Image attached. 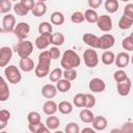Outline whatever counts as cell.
<instances>
[{
    "label": "cell",
    "mask_w": 133,
    "mask_h": 133,
    "mask_svg": "<svg viewBox=\"0 0 133 133\" xmlns=\"http://www.w3.org/2000/svg\"><path fill=\"white\" fill-rule=\"evenodd\" d=\"M20 2L23 3L29 10H32V8L34 7V5L36 3V2H34V0H20Z\"/></svg>",
    "instance_id": "50"
},
{
    "label": "cell",
    "mask_w": 133,
    "mask_h": 133,
    "mask_svg": "<svg viewBox=\"0 0 133 133\" xmlns=\"http://www.w3.org/2000/svg\"><path fill=\"white\" fill-rule=\"evenodd\" d=\"M4 76L6 80L11 84H18L22 80V75H21L20 70L14 64H8L5 66Z\"/></svg>",
    "instance_id": "3"
},
{
    "label": "cell",
    "mask_w": 133,
    "mask_h": 133,
    "mask_svg": "<svg viewBox=\"0 0 133 133\" xmlns=\"http://www.w3.org/2000/svg\"><path fill=\"white\" fill-rule=\"evenodd\" d=\"M95 129L94 128H83V130H82V132L84 133V132H90V133H95Z\"/></svg>",
    "instance_id": "51"
},
{
    "label": "cell",
    "mask_w": 133,
    "mask_h": 133,
    "mask_svg": "<svg viewBox=\"0 0 133 133\" xmlns=\"http://www.w3.org/2000/svg\"><path fill=\"white\" fill-rule=\"evenodd\" d=\"M122 132H128V133H133V123H125L122 127Z\"/></svg>",
    "instance_id": "48"
},
{
    "label": "cell",
    "mask_w": 133,
    "mask_h": 133,
    "mask_svg": "<svg viewBox=\"0 0 133 133\" xmlns=\"http://www.w3.org/2000/svg\"><path fill=\"white\" fill-rule=\"evenodd\" d=\"M81 63V58L80 56L74 51V50H65L62 54L61 60H60V65L64 69H76L77 66H79Z\"/></svg>",
    "instance_id": "2"
},
{
    "label": "cell",
    "mask_w": 133,
    "mask_h": 133,
    "mask_svg": "<svg viewBox=\"0 0 133 133\" xmlns=\"http://www.w3.org/2000/svg\"><path fill=\"white\" fill-rule=\"evenodd\" d=\"M97 26L100 30L104 32H108L112 29V20L109 16L107 15H102L99 17L97 21Z\"/></svg>",
    "instance_id": "9"
},
{
    "label": "cell",
    "mask_w": 133,
    "mask_h": 133,
    "mask_svg": "<svg viewBox=\"0 0 133 133\" xmlns=\"http://www.w3.org/2000/svg\"><path fill=\"white\" fill-rule=\"evenodd\" d=\"M83 60H84L85 65L90 69L97 66L99 63V56H98L97 51L94 50V48L86 49L83 53Z\"/></svg>",
    "instance_id": "5"
},
{
    "label": "cell",
    "mask_w": 133,
    "mask_h": 133,
    "mask_svg": "<svg viewBox=\"0 0 133 133\" xmlns=\"http://www.w3.org/2000/svg\"><path fill=\"white\" fill-rule=\"evenodd\" d=\"M11 0H0V11L2 14H7L11 9Z\"/></svg>",
    "instance_id": "41"
},
{
    "label": "cell",
    "mask_w": 133,
    "mask_h": 133,
    "mask_svg": "<svg viewBox=\"0 0 133 133\" xmlns=\"http://www.w3.org/2000/svg\"><path fill=\"white\" fill-rule=\"evenodd\" d=\"M19 66H20V70H22L25 73H29V72H31V71H33L35 69L34 61L30 57H23V58H21L20 62H19Z\"/></svg>",
    "instance_id": "14"
},
{
    "label": "cell",
    "mask_w": 133,
    "mask_h": 133,
    "mask_svg": "<svg viewBox=\"0 0 133 133\" xmlns=\"http://www.w3.org/2000/svg\"><path fill=\"white\" fill-rule=\"evenodd\" d=\"M123 15L126 16V17H129V18L133 19V3H128L125 6Z\"/></svg>",
    "instance_id": "46"
},
{
    "label": "cell",
    "mask_w": 133,
    "mask_h": 133,
    "mask_svg": "<svg viewBox=\"0 0 133 133\" xmlns=\"http://www.w3.org/2000/svg\"><path fill=\"white\" fill-rule=\"evenodd\" d=\"M71 21H72V23H74V24H80V23L84 22V21H85L84 14L81 12V11H74V12L71 15Z\"/></svg>",
    "instance_id": "39"
},
{
    "label": "cell",
    "mask_w": 133,
    "mask_h": 133,
    "mask_svg": "<svg viewBox=\"0 0 133 133\" xmlns=\"http://www.w3.org/2000/svg\"><path fill=\"white\" fill-rule=\"evenodd\" d=\"M52 57L49 50L43 51L38 55V62L34 69V74L37 78H45L50 74V64Z\"/></svg>",
    "instance_id": "1"
},
{
    "label": "cell",
    "mask_w": 133,
    "mask_h": 133,
    "mask_svg": "<svg viewBox=\"0 0 133 133\" xmlns=\"http://www.w3.org/2000/svg\"><path fill=\"white\" fill-rule=\"evenodd\" d=\"M50 43L53 46H61L64 43V35L61 32H55L51 34V38H50Z\"/></svg>",
    "instance_id": "28"
},
{
    "label": "cell",
    "mask_w": 133,
    "mask_h": 133,
    "mask_svg": "<svg viewBox=\"0 0 133 133\" xmlns=\"http://www.w3.org/2000/svg\"><path fill=\"white\" fill-rule=\"evenodd\" d=\"M27 121L29 124H37L42 122L41 118V114L37 111H30L27 114Z\"/></svg>",
    "instance_id": "38"
},
{
    "label": "cell",
    "mask_w": 133,
    "mask_h": 133,
    "mask_svg": "<svg viewBox=\"0 0 133 133\" xmlns=\"http://www.w3.org/2000/svg\"><path fill=\"white\" fill-rule=\"evenodd\" d=\"M50 21H51V23L53 25L60 26V25H62L64 23V16L60 11H54L50 17Z\"/></svg>",
    "instance_id": "26"
},
{
    "label": "cell",
    "mask_w": 133,
    "mask_h": 133,
    "mask_svg": "<svg viewBox=\"0 0 133 133\" xmlns=\"http://www.w3.org/2000/svg\"><path fill=\"white\" fill-rule=\"evenodd\" d=\"M82 39L87 46H89V47H91L94 49H100V37L97 36L96 34L84 33Z\"/></svg>",
    "instance_id": "12"
},
{
    "label": "cell",
    "mask_w": 133,
    "mask_h": 133,
    "mask_svg": "<svg viewBox=\"0 0 133 133\" xmlns=\"http://www.w3.org/2000/svg\"><path fill=\"white\" fill-rule=\"evenodd\" d=\"M130 60H131V63H132V64H133V55H132V56H131V58H130Z\"/></svg>",
    "instance_id": "52"
},
{
    "label": "cell",
    "mask_w": 133,
    "mask_h": 133,
    "mask_svg": "<svg viewBox=\"0 0 133 133\" xmlns=\"http://www.w3.org/2000/svg\"><path fill=\"white\" fill-rule=\"evenodd\" d=\"M73 103L76 107H85V94H77L73 98Z\"/></svg>",
    "instance_id": "37"
},
{
    "label": "cell",
    "mask_w": 133,
    "mask_h": 133,
    "mask_svg": "<svg viewBox=\"0 0 133 133\" xmlns=\"http://www.w3.org/2000/svg\"><path fill=\"white\" fill-rule=\"evenodd\" d=\"M63 77L69 81H74L77 78V71L76 69H68L63 71Z\"/></svg>",
    "instance_id": "43"
},
{
    "label": "cell",
    "mask_w": 133,
    "mask_h": 133,
    "mask_svg": "<svg viewBox=\"0 0 133 133\" xmlns=\"http://www.w3.org/2000/svg\"><path fill=\"white\" fill-rule=\"evenodd\" d=\"M0 81H1V83H0V101L5 102L6 100H8V98L10 96V91H9L8 85L3 77L1 78Z\"/></svg>",
    "instance_id": "20"
},
{
    "label": "cell",
    "mask_w": 133,
    "mask_h": 133,
    "mask_svg": "<svg viewBox=\"0 0 133 133\" xmlns=\"http://www.w3.org/2000/svg\"><path fill=\"white\" fill-rule=\"evenodd\" d=\"M96 105V98L91 94H85V108H92Z\"/></svg>",
    "instance_id": "45"
},
{
    "label": "cell",
    "mask_w": 133,
    "mask_h": 133,
    "mask_svg": "<svg viewBox=\"0 0 133 133\" xmlns=\"http://www.w3.org/2000/svg\"><path fill=\"white\" fill-rule=\"evenodd\" d=\"M12 57V50L8 46H3L0 48V66L4 68L8 65Z\"/></svg>",
    "instance_id": "8"
},
{
    "label": "cell",
    "mask_w": 133,
    "mask_h": 133,
    "mask_svg": "<svg viewBox=\"0 0 133 133\" xmlns=\"http://www.w3.org/2000/svg\"><path fill=\"white\" fill-rule=\"evenodd\" d=\"M121 1H123V2H128V1H130V0H121Z\"/></svg>",
    "instance_id": "54"
},
{
    "label": "cell",
    "mask_w": 133,
    "mask_h": 133,
    "mask_svg": "<svg viewBox=\"0 0 133 133\" xmlns=\"http://www.w3.org/2000/svg\"><path fill=\"white\" fill-rule=\"evenodd\" d=\"M130 35H131V36H132V37H133V31H132V32H131V34H130Z\"/></svg>",
    "instance_id": "55"
},
{
    "label": "cell",
    "mask_w": 133,
    "mask_h": 133,
    "mask_svg": "<svg viewBox=\"0 0 133 133\" xmlns=\"http://www.w3.org/2000/svg\"><path fill=\"white\" fill-rule=\"evenodd\" d=\"M91 125L96 131H103L107 127V119L102 115H98V116H95Z\"/></svg>",
    "instance_id": "17"
},
{
    "label": "cell",
    "mask_w": 133,
    "mask_h": 133,
    "mask_svg": "<svg viewBox=\"0 0 133 133\" xmlns=\"http://www.w3.org/2000/svg\"><path fill=\"white\" fill-rule=\"evenodd\" d=\"M37 1H38V2H46L47 0H37Z\"/></svg>",
    "instance_id": "53"
},
{
    "label": "cell",
    "mask_w": 133,
    "mask_h": 133,
    "mask_svg": "<svg viewBox=\"0 0 133 133\" xmlns=\"http://www.w3.org/2000/svg\"><path fill=\"white\" fill-rule=\"evenodd\" d=\"M30 31V26L26 22H20L16 25L14 29V34L15 36L20 41V39H26Z\"/></svg>",
    "instance_id": "6"
},
{
    "label": "cell",
    "mask_w": 133,
    "mask_h": 133,
    "mask_svg": "<svg viewBox=\"0 0 133 133\" xmlns=\"http://www.w3.org/2000/svg\"><path fill=\"white\" fill-rule=\"evenodd\" d=\"M16 27V18L11 14H6L2 19V32L9 33L14 32V29Z\"/></svg>",
    "instance_id": "7"
},
{
    "label": "cell",
    "mask_w": 133,
    "mask_h": 133,
    "mask_svg": "<svg viewBox=\"0 0 133 133\" xmlns=\"http://www.w3.org/2000/svg\"><path fill=\"white\" fill-rule=\"evenodd\" d=\"M79 118L81 122L85 123V124H90L92 123L94 118H95V115L92 113V111L89 110V108H85V109H82L79 113Z\"/></svg>",
    "instance_id": "21"
},
{
    "label": "cell",
    "mask_w": 133,
    "mask_h": 133,
    "mask_svg": "<svg viewBox=\"0 0 133 133\" xmlns=\"http://www.w3.org/2000/svg\"><path fill=\"white\" fill-rule=\"evenodd\" d=\"M57 87L53 84H46L42 87V95L46 99H53L57 95Z\"/></svg>",
    "instance_id": "16"
},
{
    "label": "cell",
    "mask_w": 133,
    "mask_h": 133,
    "mask_svg": "<svg viewBox=\"0 0 133 133\" xmlns=\"http://www.w3.org/2000/svg\"><path fill=\"white\" fill-rule=\"evenodd\" d=\"M31 12H32V15L34 17H43L47 12V5H46V3L45 2H38L37 1L35 3L34 7L32 8Z\"/></svg>",
    "instance_id": "22"
},
{
    "label": "cell",
    "mask_w": 133,
    "mask_h": 133,
    "mask_svg": "<svg viewBox=\"0 0 133 133\" xmlns=\"http://www.w3.org/2000/svg\"><path fill=\"white\" fill-rule=\"evenodd\" d=\"M127 78H129V77H128L127 73H126L125 71H123V70H117V71H115L114 74H113V79L116 81V83L123 82V81H125Z\"/></svg>",
    "instance_id": "40"
},
{
    "label": "cell",
    "mask_w": 133,
    "mask_h": 133,
    "mask_svg": "<svg viewBox=\"0 0 133 133\" xmlns=\"http://www.w3.org/2000/svg\"><path fill=\"white\" fill-rule=\"evenodd\" d=\"M118 1L117 0H106L104 3V7L105 9L110 12V14H114L118 10Z\"/></svg>",
    "instance_id": "32"
},
{
    "label": "cell",
    "mask_w": 133,
    "mask_h": 133,
    "mask_svg": "<svg viewBox=\"0 0 133 133\" xmlns=\"http://www.w3.org/2000/svg\"><path fill=\"white\" fill-rule=\"evenodd\" d=\"M28 129L32 133H42V132L46 133V132L50 131L49 128L46 125H44L42 122L41 123H37V124H29L28 125Z\"/></svg>",
    "instance_id": "23"
},
{
    "label": "cell",
    "mask_w": 133,
    "mask_h": 133,
    "mask_svg": "<svg viewBox=\"0 0 133 133\" xmlns=\"http://www.w3.org/2000/svg\"><path fill=\"white\" fill-rule=\"evenodd\" d=\"M101 59H102V62L106 65H110L112 63H114V60H115V55L112 51H105L102 56H101Z\"/></svg>",
    "instance_id": "27"
},
{
    "label": "cell",
    "mask_w": 133,
    "mask_h": 133,
    "mask_svg": "<svg viewBox=\"0 0 133 133\" xmlns=\"http://www.w3.org/2000/svg\"><path fill=\"white\" fill-rule=\"evenodd\" d=\"M59 125H60V119L54 114L49 115L46 119V126L49 128V130H55L59 127Z\"/></svg>",
    "instance_id": "25"
},
{
    "label": "cell",
    "mask_w": 133,
    "mask_h": 133,
    "mask_svg": "<svg viewBox=\"0 0 133 133\" xmlns=\"http://www.w3.org/2000/svg\"><path fill=\"white\" fill-rule=\"evenodd\" d=\"M115 39L112 34L105 33L102 36H100V49L102 50H108L114 46Z\"/></svg>",
    "instance_id": "11"
},
{
    "label": "cell",
    "mask_w": 133,
    "mask_h": 133,
    "mask_svg": "<svg viewBox=\"0 0 133 133\" xmlns=\"http://www.w3.org/2000/svg\"><path fill=\"white\" fill-rule=\"evenodd\" d=\"M88 87H89L90 91L99 94V92H102V91L105 90V88H106V83H105V81H104L103 79H101V78H92V79L89 81V83H88Z\"/></svg>",
    "instance_id": "10"
},
{
    "label": "cell",
    "mask_w": 133,
    "mask_h": 133,
    "mask_svg": "<svg viewBox=\"0 0 133 133\" xmlns=\"http://www.w3.org/2000/svg\"><path fill=\"white\" fill-rule=\"evenodd\" d=\"M15 51L18 53V55L23 57H29V55L33 52V45L30 41L27 39H20L17 45L15 46Z\"/></svg>",
    "instance_id": "4"
},
{
    "label": "cell",
    "mask_w": 133,
    "mask_h": 133,
    "mask_svg": "<svg viewBox=\"0 0 133 133\" xmlns=\"http://www.w3.org/2000/svg\"><path fill=\"white\" fill-rule=\"evenodd\" d=\"M131 86H132V83H131V80L129 78H127L125 81L123 82H119L117 83L116 85V89H117V94L119 96H128L130 90H131Z\"/></svg>",
    "instance_id": "15"
},
{
    "label": "cell",
    "mask_w": 133,
    "mask_h": 133,
    "mask_svg": "<svg viewBox=\"0 0 133 133\" xmlns=\"http://www.w3.org/2000/svg\"><path fill=\"white\" fill-rule=\"evenodd\" d=\"M58 111L62 114H70L73 111V105L69 101H61L58 104Z\"/></svg>",
    "instance_id": "30"
},
{
    "label": "cell",
    "mask_w": 133,
    "mask_h": 133,
    "mask_svg": "<svg viewBox=\"0 0 133 133\" xmlns=\"http://www.w3.org/2000/svg\"><path fill=\"white\" fill-rule=\"evenodd\" d=\"M133 25V19L129 18V17H126V16H122L119 21H118V27L119 29L122 30H127L129 29L131 26Z\"/></svg>",
    "instance_id": "31"
},
{
    "label": "cell",
    "mask_w": 133,
    "mask_h": 133,
    "mask_svg": "<svg viewBox=\"0 0 133 133\" xmlns=\"http://www.w3.org/2000/svg\"><path fill=\"white\" fill-rule=\"evenodd\" d=\"M49 52H50V55H51L52 59H54V60H55V59H58L59 56H60V51H59V49H58L57 46L51 47V48L49 49Z\"/></svg>",
    "instance_id": "47"
},
{
    "label": "cell",
    "mask_w": 133,
    "mask_h": 133,
    "mask_svg": "<svg viewBox=\"0 0 133 133\" xmlns=\"http://www.w3.org/2000/svg\"><path fill=\"white\" fill-rule=\"evenodd\" d=\"M64 131L66 133H79L80 132V128L78 126L77 123H74V122H71L69 123L65 128H64Z\"/></svg>",
    "instance_id": "44"
},
{
    "label": "cell",
    "mask_w": 133,
    "mask_h": 133,
    "mask_svg": "<svg viewBox=\"0 0 133 133\" xmlns=\"http://www.w3.org/2000/svg\"><path fill=\"white\" fill-rule=\"evenodd\" d=\"M63 76V72L60 68H55L53 69L50 74H49V78L51 80V82H57L58 80L61 79V77Z\"/></svg>",
    "instance_id": "36"
},
{
    "label": "cell",
    "mask_w": 133,
    "mask_h": 133,
    "mask_svg": "<svg viewBox=\"0 0 133 133\" xmlns=\"http://www.w3.org/2000/svg\"><path fill=\"white\" fill-rule=\"evenodd\" d=\"M10 118V112L5 109L0 110V130H3Z\"/></svg>",
    "instance_id": "34"
},
{
    "label": "cell",
    "mask_w": 133,
    "mask_h": 133,
    "mask_svg": "<svg viewBox=\"0 0 133 133\" xmlns=\"http://www.w3.org/2000/svg\"><path fill=\"white\" fill-rule=\"evenodd\" d=\"M84 17H85V21H87L88 23H97V21L99 19V15L92 8L86 9L84 11Z\"/></svg>",
    "instance_id": "33"
},
{
    "label": "cell",
    "mask_w": 133,
    "mask_h": 133,
    "mask_svg": "<svg viewBox=\"0 0 133 133\" xmlns=\"http://www.w3.org/2000/svg\"><path fill=\"white\" fill-rule=\"evenodd\" d=\"M11 1H19V0H11Z\"/></svg>",
    "instance_id": "56"
},
{
    "label": "cell",
    "mask_w": 133,
    "mask_h": 133,
    "mask_svg": "<svg viewBox=\"0 0 133 133\" xmlns=\"http://www.w3.org/2000/svg\"><path fill=\"white\" fill-rule=\"evenodd\" d=\"M102 2H103V0H87L88 6H89L90 8H92V9L100 7L101 4H102Z\"/></svg>",
    "instance_id": "49"
},
{
    "label": "cell",
    "mask_w": 133,
    "mask_h": 133,
    "mask_svg": "<svg viewBox=\"0 0 133 133\" xmlns=\"http://www.w3.org/2000/svg\"><path fill=\"white\" fill-rule=\"evenodd\" d=\"M71 86H72L71 85V81H69L65 78L58 80L57 83H56V87H57L58 91H60V92H66V91H69L71 89Z\"/></svg>",
    "instance_id": "29"
},
{
    "label": "cell",
    "mask_w": 133,
    "mask_h": 133,
    "mask_svg": "<svg viewBox=\"0 0 133 133\" xmlns=\"http://www.w3.org/2000/svg\"><path fill=\"white\" fill-rule=\"evenodd\" d=\"M122 47L127 51H133V37L131 35L125 37L122 42Z\"/></svg>",
    "instance_id": "42"
},
{
    "label": "cell",
    "mask_w": 133,
    "mask_h": 133,
    "mask_svg": "<svg viewBox=\"0 0 133 133\" xmlns=\"http://www.w3.org/2000/svg\"><path fill=\"white\" fill-rule=\"evenodd\" d=\"M57 110H58V105L51 99L49 101L45 102L43 105V111L47 115H53V114H55V112Z\"/></svg>",
    "instance_id": "19"
},
{
    "label": "cell",
    "mask_w": 133,
    "mask_h": 133,
    "mask_svg": "<svg viewBox=\"0 0 133 133\" xmlns=\"http://www.w3.org/2000/svg\"><path fill=\"white\" fill-rule=\"evenodd\" d=\"M50 38H51V35H41L37 36L35 38V47L39 50H45L49 47V45L51 44L50 43Z\"/></svg>",
    "instance_id": "18"
},
{
    "label": "cell",
    "mask_w": 133,
    "mask_h": 133,
    "mask_svg": "<svg viewBox=\"0 0 133 133\" xmlns=\"http://www.w3.org/2000/svg\"><path fill=\"white\" fill-rule=\"evenodd\" d=\"M130 55L127 53V52H121L118 53L116 56H115V60H114V63L117 68L119 69H123V68H126L129 62H130Z\"/></svg>",
    "instance_id": "13"
},
{
    "label": "cell",
    "mask_w": 133,
    "mask_h": 133,
    "mask_svg": "<svg viewBox=\"0 0 133 133\" xmlns=\"http://www.w3.org/2000/svg\"><path fill=\"white\" fill-rule=\"evenodd\" d=\"M37 30L41 35H51L53 28L49 22H42V23H39Z\"/></svg>",
    "instance_id": "24"
},
{
    "label": "cell",
    "mask_w": 133,
    "mask_h": 133,
    "mask_svg": "<svg viewBox=\"0 0 133 133\" xmlns=\"http://www.w3.org/2000/svg\"><path fill=\"white\" fill-rule=\"evenodd\" d=\"M14 10L15 12L18 15V16H21V17H24V16H27L28 12L30 11L23 3L21 2H17L15 5H14Z\"/></svg>",
    "instance_id": "35"
}]
</instances>
